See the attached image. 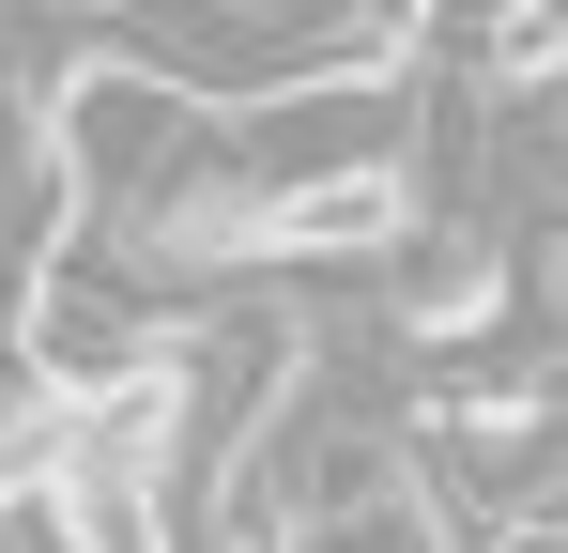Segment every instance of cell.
Returning a JSON list of instances; mask_svg holds the SVG:
<instances>
[{"instance_id": "6da1fadb", "label": "cell", "mask_w": 568, "mask_h": 553, "mask_svg": "<svg viewBox=\"0 0 568 553\" xmlns=\"http://www.w3.org/2000/svg\"><path fill=\"white\" fill-rule=\"evenodd\" d=\"M292 553H446V507L399 476V492H369V507H323V523H292Z\"/></svg>"}, {"instance_id": "7a4b0ae2", "label": "cell", "mask_w": 568, "mask_h": 553, "mask_svg": "<svg viewBox=\"0 0 568 553\" xmlns=\"http://www.w3.org/2000/svg\"><path fill=\"white\" fill-rule=\"evenodd\" d=\"M476 553H568V523H476Z\"/></svg>"}]
</instances>
